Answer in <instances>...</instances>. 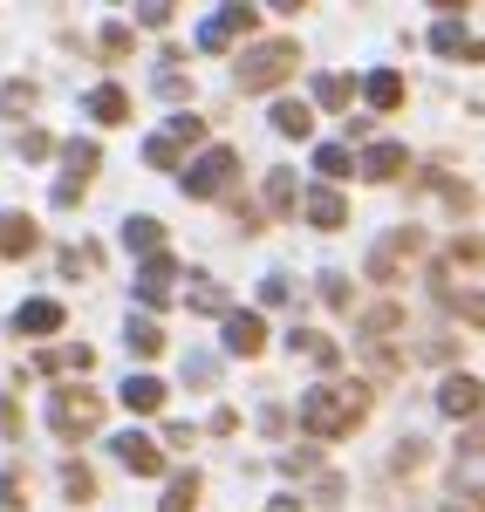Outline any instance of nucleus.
Masks as SVG:
<instances>
[{
	"label": "nucleus",
	"mask_w": 485,
	"mask_h": 512,
	"mask_svg": "<svg viewBox=\"0 0 485 512\" xmlns=\"http://www.w3.org/2000/svg\"><path fill=\"white\" fill-rule=\"evenodd\" d=\"M369 403H376L369 383H315V390L301 396V431L315 437V444H335V437H349L369 417Z\"/></svg>",
	"instance_id": "1"
},
{
	"label": "nucleus",
	"mask_w": 485,
	"mask_h": 512,
	"mask_svg": "<svg viewBox=\"0 0 485 512\" xmlns=\"http://www.w3.org/2000/svg\"><path fill=\"white\" fill-rule=\"evenodd\" d=\"M294 69H301V41H287V35L253 41V48L240 55V89H246V96H260V89H281Z\"/></svg>",
	"instance_id": "2"
},
{
	"label": "nucleus",
	"mask_w": 485,
	"mask_h": 512,
	"mask_svg": "<svg viewBox=\"0 0 485 512\" xmlns=\"http://www.w3.org/2000/svg\"><path fill=\"white\" fill-rule=\"evenodd\" d=\"M48 431L62 437V444H82L89 431H103V396L96 390H48Z\"/></svg>",
	"instance_id": "3"
},
{
	"label": "nucleus",
	"mask_w": 485,
	"mask_h": 512,
	"mask_svg": "<svg viewBox=\"0 0 485 512\" xmlns=\"http://www.w3.org/2000/svg\"><path fill=\"white\" fill-rule=\"evenodd\" d=\"M233 178H240V158H233L226 144H212V151H199V158L178 171V192L185 198H226Z\"/></svg>",
	"instance_id": "4"
},
{
	"label": "nucleus",
	"mask_w": 485,
	"mask_h": 512,
	"mask_svg": "<svg viewBox=\"0 0 485 512\" xmlns=\"http://www.w3.org/2000/svg\"><path fill=\"white\" fill-rule=\"evenodd\" d=\"M62 164H69V171H62V185H55V205L69 212V205L89 192V178L103 171V151H96L89 137H69V144H62Z\"/></svg>",
	"instance_id": "5"
},
{
	"label": "nucleus",
	"mask_w": 485,
	"mask_h": 512,
	"mask_svg": "<svg viewBox=\"0 0 485 512\" xmlns=\"http://www.w3.org/2000/svg\"><path fill=\"white\" fill-rule=\"evenodd\" d=\"M417 253H424V233H417V226H397L390 239H376V253H369V280H383V287H390Z\"/></svg>",
	"instance_id": "6"
},
{
	"label": "nucleus",
	"mask_w": 485,
	"mask_h": 512,
	"mask_svg": "<svg viewBox=\"0 0 485 512\" xmlns=\"http://www.w3.org/2000/svg\"><path fill=\"white\" fill-rule=\"evenodd\" d=\"M253 21H260V7H219V14L199 28V48L205 55H226L240 35H253Z\"/></svg>",
	"instance_id": "7"
},
{
	"label": "nucleus",
	"mask_w": 485,
	"mask_h": 512,
	"mask_svg": "<svg viewBox=\"0 0 485 512\" xmlns=\"http://www.w3.org/2000/svg\"><path fill=\"white\" fill-rule=\"evenodd\" d=\"M356 171H363L369 185H397L410 171V144H397V137H376L363 158H356Z\"/></svg>",
	"instance_id": "8"
},
{
	"label": "nucleus",
	"mask_w": 485,
	"mask_h": 512,
	"mask_svg": "<svg viewBox=\"0 0 485 512\" xmlns=\"http://www.w3.org/2000/svg\"><path fill=\"white\" fill-rule=\"evenodd\" d=\"M226 355H240V362L267 355V315L260 308H233L226 315Z\"/></svg>",
	"instance_id": "9"
},
{
	"label": "nucleus",
	"mask_w": 485,
	"mask_h": 512,
	"mask_svg": "<svg viewBox=\"0 0 485 512\" xmlns=\"http://www.w3.org/2000/svg\"><path fill=\"white\" fill-rule=\"evenodd\" d=\"M438 410L458 417V424H465V417H479V410H485V383H479V376H465V369L445 376V383H438Z\"/></svg>",
	"instance_id": "10"
},
{
	"label": "nucleus",
	"mask_w": 485,
	"mask_h": 512,
	"mask_svg": "<svg viewBox=\"0 0 485 512\" xmlns=\"http://www.w3.org/2000/svg\"><path fill=\"white\" fill-rule=\"evenodd\" d=\"M301 219H308L315 233H342V226H349V205H342L335 185H315V192H301Z\"/></svg>",
	"instance_id": "11"
},
{
	"label": "nucleus",
	"mask_w": 485,
	"mask_h": 512,
	"mask_svg": "<svg viewBox=\"0 0 485 512\" xmlns=\"http://www.w3.org/2000/svg\"><path fill=\"white\" fill-rule=\"evenodd\" d=\"M117 465H123V472H137V478H158L164 472V444H158V437H144V431H123L117 437Z\"/></svg>",
	"instance_id": "12"
},
{
	"label": "nucleus",
	"mask_w": 485,
	"mask_h": 512,
	"mask_svg": "<svg viewBox=\"0 0 485 512\" xmlns=\"http://www.w3.org/2000/svg\"><path fill=\"white\" fill-rule=\"evenodd\" d=\"M390 335H404V308H397V301H376V308L356 315V342H363V349H383Z\"/></svg>",
	"instance_id": "13"
},
{
	"label": "nucleus",
	"mask_w": 485,
	"mask_h": 512,
	"mask_svg": "<svg viewBox=\"0 0 485 512\" xmlns=\"http://www.w3.org/2000/svg\"><path fill=\"white\" fill-rule=\"evenodd\" d=\"M171 280H178V260H171V253L137 260V301H144V308H164V301H171Z\"/></svg>",
	"instance_id": "14"
},
{
	"label": "nucleus",
	"mask_w": 485,
	"mask_h": 512,
	"mask_svg": "<svg viewBox=\"0 0 485 512\" xmlns=\"http://www.w3.org/2000/svg\"><path fill=\"white\" fill-rule=\"evenodd\" d=\"M62 321H69V308H62V301H48V294H41V301H21V308H14V328H21V335H62Z\"/></svg>",
	"instance_id": "15"
},
{
	"label": "nucleus",
	"mask_w": 485,
	"mask_h": 512,
	"mask_svg": "<svg viewBox=\"0 0 485 512\" xmlns=\"http://www.w3.org/2000/svg\"><path fill=\"white\" fill-rule=\"evenodd\" d=\"M96 369V349L89 342H69V349H41L35 355V376H89Z\"/></svg>",
	"instance_id": "16"
},
{
	"label": "nucleus",
	"mask_w": 485,
	"mask_h": 512,
	"mask_svg": "<svg viewBox=\"0 0 485 512\" xmlns=\"http://www.w3.org/2000/svg\"><path fill=\"white\" fill-rule=\"evenodd\" d=\"M35 246H41V233L28 212H0V260H28Z\"/></svg>",
	"instance_id": "17"
},
{
	"label": "nucleus",
	"mask_w": 485,
	"mask_h": 512,
	"mask_svg": "<svg viewBox=\"0 0 485 512\" xmlns=\"http://www.w3.org/2000/svg\"><path fill=\"white\" fill-rule=\"evenodd\" d=\"M123 246H130L137 260H158V253H164V219H151V212H130V219H123Z\"/></svg>",
	"instance_id": "18"
},
{
	"label": "nucleus",
	"mask_w": 485,
	"mask_h": 512,
	"mask_svg": "<svg viewBox=\"0 0 485 512\" xmlns=\"http://www.w3.org/2000/svg\"><path fill=\"white\" fill-rule=\"evenodd\" d=\"M82 110H89L96 123H130V89H123V82H96Z\"/></svg>",
	"instance_id": "19"
},
{
	"label": "nucleus",
	"mask_w": 485,
	"mask_h": 512,
	"mask_svg": "<svg viewBox=\"0 0 485 512\" xmlns=\"http://www.w3.org/2000/svg\"><path fill=\"white\" fill-rule=\"evenodd\" d=\"M199 492H205V478L185 465V472H171L164 478V499H158V512H199Z\"/></svg>",
	"instance_id": "20"
},
{
	"label": "nucleus",
	"mask_w": 485,
	"mask_h": 512,
	"mask_svg": "<svg viewBox=\"0 0 485 512\" xmlns=\"http://www.w3.org/2000/svg\"><path fill=\"white\" fill-rule=\"evenodd\" d=\"M117 396H123L130 417H158V410H164V383H158V376H130Z\"/></svg>",
	"instance_id": "21"
},
{
	"label": "nucleus",
	"mask_w": 485,
	"mask_h": 512,
	"mask_svg": "<svg viewBox=\"0 0 485 512\" xmlns=\"http://www.w3.org/2000/svg\"><path fill=\"white\" fill-rule=\"evenodd\" d=\"M287 349H294V355H308L315 369H342V349H335L328 335H315V328H287Z\"/></svg>",
	"instance_id": "22"
},
{
	"label": "nucleus",
	"mask_w": 485,
	"mask_h": 512,
	"mask_svg": "<svg viewBox=\"0 0 485 512\" xmlns=\"http://www.w3.org/2000/svg\"><path fill=\"white\" fill-rule=\"evenodd\" d=\"M363 96H369L376 117H390V110H404V76H397V69H376V76L363 82Z\"/></svg>",
	"instance_id": "23"
},
{
	"label": "nucleus",
	"mask_w": 485,
	"mask_h": 512,
	"mask_svg": "<svg viewBox=\"0 0 485 512\" xmlns=\"http://www.w3.org/2000/svg\"><path fill=\"white\" fill-rule=\"evenodd\" d=\"M465 48H472L465 21H458V14H438V28H431V55H451V62H465Z\"/></svg>",
	"instance_id": "24"
},
{
	"label": "nucleus",
	"mask_w": 485,
	"mask_h": 512,
	"mask_svg": "<svg viewBox=\"0 0 485 512\" xmlns=\"http://www.w3.org/2000/svg\"><path fill=\"white\" fill-rule=\"evenodd\" d=\"M267 212H274V219H294V212H301V185H294V171H267Z\"/></svg>",
	"instance_id": "25"
},
{
	"label": "nucleus",
	"mask_w": 485,
	"mask_h": 512,
	"mask_svg": "<svg viewBox=\"0 0 485 512\" xmlns=\"http://www.w3.org/2000/svg\"><path fill=\"white\" fill-rule=\"evenodd\" d=\"M123 342H130V355H164V328L151 315H130L123 321Z\"/></svg>",
	"instance_id": "26"
},
{
	"label": "nucleus",
	"mask_w": 485,
	"mask_h": 512,
	"mask_svg": "<svg viewBox=\"0 0 485 512\" xmlns=\"http://www.w3.org/2000/svg\"><path fill=\"white\" fill-rule=\"evenodd\" d=\"M89 274H103V246H62V280H89Z\"/></svg>",
	"instance_id": "27"
},
{
	"label": "nucleus",
	"mask_w": 485,
	"mask_h": 512,
	"mask_svg": "<svg viewBox=\"0 0 485 512\" xmlns=\"http://www.w3.org/2000/svg\"><path fill=\"white\" fill-rule=\"evenodd\" d=\"M185 301H192V315H233V294H226V287H219V280H199V287H192V294H185Z\"/></svg>",
	"instance_id": "28"
},
{
	"label": "nucleus",
	"mask_w": 485,
	"mask_h": 512,
	"mask_svg": "<svg viewBox=\"0 0 485 512\" xmlns=\"http://www.w3.org/2000/svg\"><path fill=\"white\" fill-rule=\"evenodd\" d=\"M35 82L28 76H14V82H0V117H28V110H35Z\"/></svg>",
	"instance_id": "29"
},
{
	"label": "nucleus",
	"mask_w": 485,
	"mask_h": 512,
	"mask_svg": "<svg viewBox=\"0 0 485 512\" xmlns=\"http://www.w3.org/2000/svg\"><path fill=\"white\" fill-rule=\"evenodd\" d=\"M274 130H281V137H308V130H315V110L287 96V103H274Z\"/></svg>",
	"instance_id": "30"
},
{
	"label": "nucleus",
	"mask_w": 485,
	"mask_h": 512,
	"mask_svg": "<svg viewBox=\"0 0 485 512\" xmlns=\"http://www.w3.org/2000/svg\"><path fill=\"white\" fill-rule=\"evenodd\" d=\"M21 506H28V472L0 465V512H21Z\"/></svg>",
	"instance_id": "31"
},
{
	"label": "nucleus",
	"mask_w": 485,
	"mask_h": 512,
	"mask_svg": "<svg viewBox=\"0 0 485 512\" xmlns=\"http://www.w3.org/2000/svg\"><path fill=\"white\" fill-rule=\"evenodd\" d=\"M315 103H322V110H349V103H356L349 76H315Z\"/></svg>",
	"instance_id": "32"
},
{
	"label": "nucleus",
	"mask_w": 485,
	"mask_h": 512,
	"mask_svg": "<svg viewBox=\"0 0 485 512\" xmlns=\"http://www.w3.org/2000/svg\"><path fill=\"white\" fill-rule=\"evenodd\" d=\"M349 164H356L349 144H322V151H315V171H322L328 185H335V178H349Z\"/></svg>",
	"instance_id": "33"
},
{
	"label": "nucleus",
	"mask_w": 485,
	"mask_h": 512,
	"mask_svg": "<svg viewBox=\"0 0 485 512\" xmlns=\"http://www.w3.org/2000/svg\"><path fill=\"white\" fill-rule=\"evenodd\" d=\"M62 492H69V499H76V506H89V499H96V472H89V465H76V458H69V465H62Z\"/></svg>",
	"instance_id": "34"
},
{
	"label": "nucleus",
	"mask_w": 485,
	"mask_h": 512,
	"mask_svg": "<svg viewBox=\"0 0 485 512\" xmlns=\"http://www.w3.org/2000/svg\"><path fill=\"white\" fill-rule=\"evenodd\" d=\"M96 48H103V55H110V62H123V55H130V48H137V28H130V21H110V28H103V35H96Z\"/></svg>",
	"instance_id": "35"
},
{
	"label": "nucleus",
	"mask_w": 485,
	"mask_h": 512,
	"mask_svg": "<svg viewBox=\"0 0 485 512\" xmlns=\"http://www.w3.org/2000/svg\"><path fill=\"white\" fill-rule=\"evenodd\" d=\"M144 164H151V171H185V151H178V144L158 130V137L144 144Z\"/></svg>",
	"instance_id": "36"
},
{
	"label": "nucleus",
	"mask_w": 485,
	"mask_h": 512,
	"mask_svg": "<svg viewBox=\"0 0 485 512\" xmlns=\"http://www.w3.org/2000/svg\"><path fill=\"white\" fill-rule=\"evenodd\" d=\"M424 458H431V451H424V437H404V444L390 451V472H424Z\"/></svg>",
	"instance_id": "37"
},
{
	"label": "nucleus",
	"mask_w": 485,
	"mask_h": 512,
	"mask_svg": "<svg viewBox=\"0 0 485 512\" xmlns=\"http://www.w3.org/2000/svg\"><path fill=\"white\" fill-rule=\"evenodd\" d=\"M164 137H171V144H178V151H185V144H199V137H205V117H192V110H178V117H171V130H164Z\"/></svg>",
	"instance_id": "38"
},
{
	"label": "nucleus",
	"mask_w": 485,
	"mask_h": 512,
	"mask_svg": "<svg viewBox=\"0 0 485 512\" xmlns=\"http://www.w3.org/2000/svg\"><path fill=\"white\" fill-rule=\"evenodd\" d=\"M322 301L335 308V315H349V308H356V294H349V274H322Z\"/></svg>",
	"instance_id": "39"
},
{
	"label": "nucleus",
	"mask_w": 485,
	"mask_h": 512,
	"mask_svg": "<svg viewBox=\"0 0 485 512\" xmlns=\"http://www.w3.org/2000/svg\"><path fill=\"white\" fill-rule=\"evenodd\" d=\"M0 431L14 437V444H21V431H28V417H21V403H14V396H0Z\"/></svg>",
	"instance_id": "40"
},
{
	"label": "nucleus",
	"mask_w": 485,
	"mask_h": 512,
	"mask_svg": "<svg viewBox=\"0 0 485 512\" xmlns=\"http://www.w3.org/2000/svg\"><path fill=\"white\" fill-rule=\"evenodd\" d=\"M137 28H171V0H144L137 7Z\"/></svg>",
	"instance_id": "41"
},
{
	"label": "nucleus",
	"mask_w": 485,
	"mask_h": 512,
	"mask_svg": "<svg viewBox=\"0 0 485 512\" xmlns=\"http://www.w3.org/2000/svg\"><path fill=\"white\" fill-rule=\"evenodd\" d=\"M48 151H55V137H48V130H21V158H28V164L48 158Z\"/></svg>",
	"instance_id": "42"
},
{
	"label": "nucleus",
	"mask_w": 485,
	"mask_h": 512,
	"mask_svg": "<svg viewBox=\"0 0 485 512\" xmlns=\"http://www.w3.org/2000/svg\"><path fill=\"white\" fill-rule=\"evenodd\" d=\"M260 301H267V308H281V301H287V274H267V280H260Z\"/></svg>",
	"instance_id": "43"
},
{
	"label": "nucleus",
	"mask_w": 485,
	"mask_h": 512,
	"mask_svg": "<svg viewBox=\"0 0 485 512\" xmlns=\"http://www.w3.org/2000/svg\"><path fill=\"white\" fill-rule=\"evenodd\" d=\"M458 458H485V424H472V431L458 437Z\"/></svg>",
	"instance_id": "44"
},
{
	"label": "nucleus",
	"mask_w": 485,
	"mask_h": 512,
	"mask_svg": "<svg viewBox=\"0 0 485 512\" xmlns=\"http://www.w3.org/2000/svg\"><path fill=\"white\" fill-rule=\"evenodd\" d=\"M281 465H287V472H294V478H301V472H322V458H315V451H287Z\"/></svg>",
	"instance_id": "45"
},
{
	"label": "nucleus",
	"mask_w": 485,
	"mask_h": 512,
	"mask_svg": "<svg viewBox=\"0 0 485 512\" xmlns=\"http://www.w3.org/2000/svg\"><path fill=\"white\" fill-rule=\"evenodd\" d=\"M205 431H212V437H233V431H240V410H212V424H205Z\"/></svg>",
	"instance_id": "46"
},
{
	"label": "nucleus",
	"mask_w": 485,
	"mask_h": 512,
	"mask_svg": "<svg viewBox=\"0 0 485 512\" xmlns=\"http://www.w3.org/2000/svg\"><path fill=\"white\" fill-rule=\"evenodd\" d=\"M185 383H212V355H185Z\"/></svg>",
	"instance_id": "47"
},
{
	"label": "nucleus",
	"mask_w": 485,
	"mask_h": 512,
	"mask_svg": "<svg viewBox=\"0 0 485 512\" xmlns=\"http://www.w3.org/2000/svg\"><path fill=\"white\" fill-rule=\"evenodd\" d=\"M458 485H465V492H472V499H479V512H485V472H472V478L458 472Z\"/></svg>",
	"instance_id": "48"
},
{
	"label": "nucleus",
	"mask_w": 485,
	"mask_h": 512,
	"mask_svg": "<svg viewBox=\"0 0 485 512\" xmlns=\"http://www.w3.org/2000/svg\"><path fill=\"white\" fill-rule=\"evenodd\" d=\"M267 512H301V499H267Z\"/></svg>",
	"instance_id": "49"
}]
</instances>
